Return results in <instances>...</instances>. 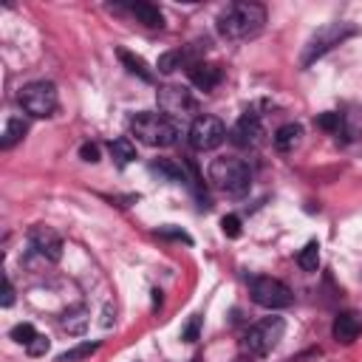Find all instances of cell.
Masks as SVG:
<instances>
[{
    "label": "cell",
    "mask_w": 362,
    "mask_h": 362,
    "mask_svg": "<svg viewBox=\"0 0 362 362\" xmlns=\"http://www.w3.org/2000/svg\"><path fill=\"white\" fill-rule=\"evenodd\" d=\"M362 139V110L356 105L345 107L339 113V130H337V141L342 144H354Z\"/></svg>",
    "instance_id": "obj_14"
},
{
    "label": "cell",
    "mask_w": 362,
    "mask_h": 362,
    "mask_svg": "<svg viewBox=\"0 0 362 362\" xmlns=\"http://www.w3.org/2000/svg\"><path fill=\"white\" fill-rule=\"evenodd\" d=\"M17 345H31V339L37 337V328L31 325V322H17L14 328H11V334H8Z\"/></svg>",
    "instance_id": "obj_24"
},
{
    "label": "cell",
    "mask_w": 362,
    "mask_h": 362,
    "mask_svg": "<svg viewBox=\"0 0 362 362\" xmlns=\"http://www.w3.org/2000/svg\"><path fill=\"white\" fill-rule=\"evenodd\" d=\"M156 235H158V238H173V240H184V243H192V238H189L184 229H175L173 223H167V226H158V229H156Z\"/></svg>",
    "instance_id": "obj_27"
},
{
    "label": "cell",
    "mask_w": 362,
    "mask_h": 362,
    "mask_svg": "<svg viewBox=\"0 0 362 362\" xmlns=\"http://www.w3.org/2000/svg\"><path fill=\"white\" fill-rule=\"evenodd\" d=\"M356 34H359V25L351 23V20H331V23H325V25H320V28L311 34V40L305 42V51H303V57H300V65L308 68L311 62H317L320 57H325L328 51H334L337 45H342L345 40H351V37H356Z\"/></svg>",
    "instance_id": "obj_3"
},
{
    "label": "cell",
    "mask_w": 362,
    "mask_h": 362,
    "mask_svg": "<svg viewBox=\"0 0 362 362\" xmlns=\"http://www.w3.org/2000/svg\"><path fill=\"white\" fill-rule=\"evenodd\" d=\"M14 303V286H11V280L8 277H3V297H0V305L3 308H8Z\"/></svg>",
    "instance_id": "obj_31"
},
{
    "label": "cell",
    "mask_w": 362,
    "mask_h": 362,
    "mask_svg": "<svg viewBox=\"0 0 362 362\" xmlns=\"http://www.w3.org/2000/svg\"><path fill=\"white\" fill-rule=\"evenodd\" d=\"M25 351H28L31 356H42V354L48 351V337H42V334H37V337L31 339V345H25Z\"/></svg>",
    "instance_id": "obj_29"
},
{
    "label": "cell",
    "mask_w": 362,
    "mask_h": 362,
    "mask_svg": "<svg viewBox=\"0 0 362 362\" xmlns=\"http://www.w3.org/2000/svg\"><path fill=\"white\" fill-rule=\"evenodd\" d=\"M206 181L226 195H243L252 187V170L243 158L238 156H221L212 158L206 167Z\"/></svg>",
    "instance_id": "obj_2"
},
{
    "label": "cell",
    "mask_w": 362,
    "mask_h": 362,
    "mask_svg": "<svg viewBox=\"0 0 362 362\" xmlns=\"http://www.w3.org/2000/svg\"><path fill=\"white\" fill-rule=\"evenodd\" d=\"M88 320H90V314H88L85 308H76V311H68V314L62 317V328H65L68 334H82V331L88 328Z\"/></svg>",
    "instance_id": "obj_23"
},
{
    "label": "cell",
    "mask_w": 362,
    "mask_h": 362,
    "mask_svg": "<svg viewBox=\"0 0 362 362\" xmlns=\"http://www.w3.org/2000/svg\"><path fill=\"white\" fill-rule=\"evenodd\" d=\"M28 246L37 257H42L48 263H57L62 257V238L57 229H51L45 223H37L28 229Z\"/></svg>",
    "instance_id": "obj_10"
},
{
    "label": "cell",
    "mask_w": 362,
    "mask_h": 362,
    "mask_svg": "<svg viewBox=\"0 0 362 362\" xmlns=\"http://www.w3.org/2000/svg\"><path fill=\"white\" fill-rule=\"evenodd\" d=\"M260 136H263V124H260V116L252 113V110L240 113L238 122H235L232 130H229V139H232L238 147H255V144L260 141Z\"/></svg>",
    "instance_id": "obj_11"
},
{
    "label": "cell",
    "mask_w": 362,
    "mask_h": 362,
    "mask_svg": "<svg viewBox=\"0 0 362 362\" xmlns=\"http://www.w3.org/2000/svg\"><path fill=\"white\" fill-rule=\"evenodd\" d=\"M232 362H252V356H246V354H240V356H235Z\"/></svg>",
    "instance_id": "obj_32"
},
{
    "label": "cell",
    "mask_w": 362,
    "mask_h": 362,
    "mask_svg": "<svg viewBox=\"0 0 362 362\" xmlns=\"http://www.w3.org/2000/svg\"><path fill=\"white\" fill-rule=\"evenodd\" d=\"M96 351H99V342H79V345L68 348L65 354H59V359H57V362H82V359L93 356Z\"/></svg>",
    "instance_id": "obj_22"
},
{
    "label": "cell",
    "mask_w": 362,
    "mask_h": 362,
    "mask_svg": "<svg viewBox=\"0 0 362 362\" xmlns=\"http://www.w3.org/2000/svg\"><path fill=\"white\" fill-rule=\"evenodd\" d=\"M226 136H229L226 124H223L218 116H209V113L195 116L192 124H189V133H187L189 147L198 150V153H209V150L221 147V144L226 141Z\"/></svg>",
    "instance_id": "obj_8"
},
{
    "label": "cell",
    "mask_w": 362,
    "mask_h": 362,
    "mask_svg": "<svg viewBox=\"0 0 362 362\" xmlns=\"http://www.w3.org/2000/svg\"><path fill=\"white\" fill-rule=\"evenodd\" d=\"M107 150H110V158L116 161V167H127V164L136 158V144H133L127 136L113 139V141L107 144Z\"/></svg>",
    "instance_id": "obj_19"
},
{
    "label": "cell",
    "mask_w": 362,
    "mask_h": 362,
    "mask_svg": "<svg viewBox=\"0 0 362 362\" xmlns=\"http://www.w3.org/2000/svg\"><path fill=\"white\" fill-rule=\"evenodd\" d=\"M249 297L255 305L266 308V311H280V308H288L294 294L291 288L277 280V277H269V274H257L249 280Z\"/></svg>",
    "instance_id": "obj_7"
},
{
    "label": "cell",
    "mask_w": 362,
    "mask_h": 362,
    "mask_svg": "<svg viewBox=\"0 0 362 362\" xmlns=\"http://www.w3.org/2000/svg\"><path fill=\"white\" fill-rule=\"evenodd\" d=\"M215 28L223 40H232V42H243V40H255L263 28H266V8L260 3H249V0H238V3H229L218 20H215Z\"/></svg>",
    "instance_id": "obj_1"
},
{
    "label": "cell",
    "mask_w": 362,
    "mask_h": 362,
    "mask_svg": "<svg viewBox=\"0 0 362 362\" xmlns=\"http://www.w3.org/2000/svg\"><path fill=\"white\" fill-rule=\"evenodd\" d=\"M17 102H20L23 113H28L31 119H51L57 113V107H59L57 85L54 82H45V79L28 82V85L20 88Z\"/></svg>",
    "instance_id": "obj_6"
},
{
    "label": "cell",
    "mask_w": 362,
    "mask_h": 362,
    "mask_svg": "<svg viewBox=\"0 0 362 362\" xmlns=\"http://www.w3.org/2000/svg\"><path fill=\"white\" fill-rule=\"evenodd\" d=\"M272 141H274V150L277 153H291L303 141V127L297 122H286V124H280L274 130V139Z\"/></svg>",
    "instance_id": "obj_16"
},
{
    "label": "cell",
    "mask_w": 362,
    "mask_h": 362,
    "mask_svg": "<svg viewBox=\"0 0 362 362\" xmlns=\"http://www.w3.org/2000/svg\"><path fill=\"white\" fill-rule=\"evenodd\" d=\"M79 158L88 161V164H96V161H99V147L90 144V141H85V144L79 147Z\"/></svg>",
    "instance_id": "obj_30"
},
{
    "label": "cell",
    "mask_w": 362,
    "mask_h": 362,
    "mask_svg": "<svg viewBox=\"0 0 362 362\" xmlns=\"http://www.w3.org/2000/svg\"><path fill=\"white\" fill-rule=\"evenodd\" d=\"M198 334H201V317H189V322H187L184 331H181V339H184V342H195Z\"/></svg>",
    "instance_id": "obj_28"
},
{
    "label": "cell",
    "mask_w": 362,
    "mask_h": 362,
    "mask_svg": "<svg viewBox=\"0 0 362 362\" xmlns=\"http://www.w3.org/2000/svg\"><path fill=\"white\" fill-rule=\"evenodd\" d=\"M283 334H286V322H283V317H263V320H257L255 325L246 328V334H243V339H240L243 354L252 356V359L269 356V354L280 345Z\"/></svg>",
    "instance_id": "obj_5"
},
{
    "label": "cell",
    "mask_w": 362,
    "mask_h": 362,
    "mask_svg": "<svg viewBox=\"0 0 362 362\" xmlns=\"http://www.w3.org/2000/svg\"><path fill=\"white\" fill-rule=\"evenodd\" d=\"M187 74H189V82L198 88V90H212V88H218L221 85V79H223V71H221V65H215V62H195L192 68H187Z\"/></svg>",
    "instance_id": "obj_13"
},
{
    "label": "cell",
    "mask_w": 362,
    "mask_h": 362,
    "mask_svg": "<svg viewBox=\"0 0 362 362\" xmlns=\"http://www.w3.org/2000/svg\"><path fill=\"white\" fill-rule=\"evenodd\" d=\"M130 133L147 147H170L178 141V124L164 113H136L130 119Z\"/></svg>",
    "instance_id": "obj_4"
},
{
    "label": "cell",
    "mask_w": 362,
    "mask_h": 362,
    "mask_svg": "<svg viewBox=\"0 0 362 362\" xmlns=\"http://www.w3.org/2000/svg\"><path fill=\"white\" fill-rule=\"evenodd\" d=\"M221 229L226 238H240V218L238 215H223L221 218Z\"/></svg>",
    "instance_id": "obj_26"
},
{
    "label": "cell",
    "mask_w": 362,
    "mask_h": 362,
    "mask_svg": "<svg viewBox=\"0 0 362 362\" xmlns=\"http://www.w3.org/2000/svg\"><path fill=\"white\" fill-rule=\"evenodd\" d=\"M156 102H158V110L164 116H189L198 107L192 93L187 88H181V85H161L156 90Z\"/></svg>",
    "instance_id": "obj_9"
},
{
    "label": "cell",
    "mask_w": 362,
    "mask_h": 362,
    "mask_svg": "<svg viewBox=\"0 0 362 362\" xmlns=\"http://www.w3.org/2000/svg\"><path fill=\"white\" fill-rule=\"evenodd\" d=\"M297 266H300L303 272H317V269H320V243H317V240H308V243L300 249Z\"/></svg>",
    "instance_id": "obj_20"
},
{
    "label": "cell",
    "mask_w": 362,
    "mask_h": 362,
    "mask_svg": "<svg viewBox=\"0 0 362 362\" xmlns=\"http://www.w3.org/2000/svg\"><path fill=\"white\" fill-rule=\"evenodd\" d=\"M150 170L158 173V175H164L167 181H187L181 164H175V161H170V158H156V161H150Z\"/></svg>",
    "instance_id": "obj_21"
},
{
    "label": "cell",
    "mask_w": 362,
    "mask_h": 362,
    "mask_svg": "<svg viewBox=\"0 0 362 362\" xmlns=\"http://www.w3.org/2000/svg\"><path fill=\"white\" fill-rule=\"evenodd\" d=\"M314 122H317L320 130H328V133H334V136H337V130H339V113H337V110H325V113H320Z\"/></svg>",
    "instance_id": "obj_25"
},
{
    "label": "cell",
    "mask_w": 362,
    "mask_h": 362,
    "mask_svg": "<svg viewBox=\"0 0 362 362\" xmlns=\"http://www.w3.org/2000/svg\"><path fill=\"white\" fill-rule=\"evenodd\" d=\"M119 8H124L130 17H136V20H139L141 25H147V28H164V14H161V8L153 6V3L136 0V3H127V6H119Z\"/></svg>",
    "instance_id": "obj_15"
},
{
    "label": "cell",
    "mask_w": 362,
    "mask_h": 362,
    "mask_svg": "<svg viewBox=\"0 0 362 362\" xmlns=\"http://www.w3.org/2000/svg\"><path fill=\"white\" fill-rule=\"evenodd\" d=\"M331 334L342 345L356 342V337L362 334V311H342V314H337L334 325H331Z\"/></svg>",
    "instance_id": "obj_12"
},
{
    "label": "cell",
    "mask_w": 362,
    "mask_h": 362,
    "mask_svg": "<svg viewBox=\"0 0 362 362\" xmlns=\"http://www.w3.org/2000/svg\"><path fill=\"white\" fill-rule=\"evenodd\" d=\"M28 133V122L23 116H11L3 127V136H0V150H11L14 144H20Z\"/></svg>",
    "instance_id": "obj_18"
},
{
    "label": "cell",
    "mask_w": 362,
    "mask_h": 362,
    "mask_svg": "<svg viewBox=\"0 0 362 362\" xmlns=\"http://www.w3.org/2000/svg\"><path fill=\"white\" fill-rule=\"evenodd\" d=\"M116 57L122 59V65L127 68V74H133V76H139L141 82H153L156 79V74H153V68L141 59V57H136L133 51H127V48H116Z\"/></svg>",
    "instance_id": "obj_17"
}]
</instances>
